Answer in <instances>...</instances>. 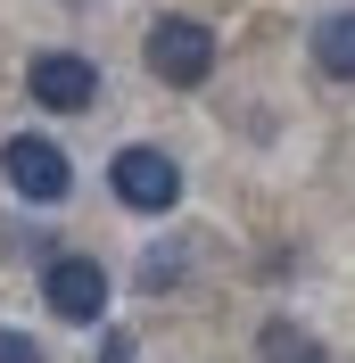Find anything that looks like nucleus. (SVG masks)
I'll use <instances>...</instances> for the list:
<instances>
[{"instance_id":"f257e3e1","label":"nucleus","mask_w":355,"mask_h":363,"mask_svg":"<svg viewBox=\"0 0 355 363\" xmlns=\"http://www.w3.org/2000/svg\"><path fill=\"white\" fill-rule=\"evenodd\" d=\"M0 174H9V190H17L25 206H58L75 190V157L50 133H9L0 140Z\"/></svg>"},{"instance_id":"f03ea898","label":"nucleus","mask_w":355,"mask_h":363,"mask_svg":"<svg viewBox=\"0 0 355 363\" xmlns=\"http://www.w3.org/2000/svg\"><path fill=\"white\" fill-rule=\"evenodd\" d=\"M141 58H149V74L165 91H199L207 74H215V33H207L199 17H157L149 42H141Z\"/></svg>"},{"instance_id":"7ed1b4c3","label":"nucleus","mask_w":355,"mask_h":363,"mask_svg":"<svg viewBox=\"0 0 355 363\" xmlns=\"http://www.w3.org/2000/svg\"><path fill=\"white\" fill-rule=\"evenodd\" d=\"M108 190H116V206H133V215H174L182 206V165L165 157V149H149V140H133V149L108 157Z\"/></svg>"},{"instance_id":"20e7f679","label":"nucleus","mask_w":355,"mask_h":363,"mask_svg":"<svg viewBox=\"0 0 355 363\" xmlns=\"http://www.w3.org/2000/svg\"><path fill=\"white\" fill-rule=\"evenodd\" d=\"M42 306L58 322H99L108 314V264L99 256H50L42 264Z\"/></svg>"},{"instance_id":"39448f33","label":"nucleus","mask_w":355,"mask_h":363,"mask_svg":"<svg viewBox=\"0 0 355 363\" xmlns=\"http://www.w3.org/2000/svg\"><path fill=\"white\" fill-rule=\"evenodd\" d=\"M25 91H33V108L50 116H83L99 99V67H91L83 50H42L33 67H25Z\"/></svg>"},{"instance_id":"423d86ee","label":"nucleus","mask_w":355,"mask_h":363,"mask_svg":"<svg viewBox=\"0 0 355 363\" xmlns=\"http://www.w3.org/2000/svg\"><path fill=\"white\" fill-rule=\"evenodd\" d=\"M306 50H314V74H331V83H355V9H331V17H314Z\"/></svg>"},{"instance_id":"0eeeda50","label":"nucleus","mask_w":355,"mask_h":363,"mask_svg":"<svg viewBox=\"0 0 355 363\" xmlns=\"http://www.w3.org/2000/svg\"><path fill=\"white\" fill-rule=\"evenodd\" d=\"M256 355H265V363H331V347L314 339L306 322H289V314H273L265 330H256Z\"/></svg>"},{"instance_id":"6e6552de","label":"nucleus","mask_w":355,"mask_h":363,"mask_svg":"<svg viewBox=\"0 0 355 363\" xmlns=\"http://www.w3.org/2000/svg\"><path fill=\"white\" fill-rule=\"evenodd\" d=\"M182 264H190V248H174V240H165V248H149V264H141V289H174Z\"/></svg>"},{"instance_id":"1a4fd4ad","label":"nucleus","mask_w":355,"mask_h":363,"mask_svg":"<svg viewBox=\"0 0 355 363\" xmlns=\"http://www.w3.org/2000/svg\"><path fill=\"white\" fill-rule=\"evenodd\" d=\"M0 363H50L42 339H25V330H0Z\"/></svg>"},{"instance_id":"9d476101","label":"nucleus","mask_w":355,"mask_h":363,"mask_svg":"<svg viewBox=\"0 0 355 363\" xmlns=\"http://www.w3.org/2000/svg\"><path fill=\"white\" fill-rule=\"evenodd\" d=\"M99 363H141V347H133V330H108V339H99Z\"/></svg>"}]
</instances>
